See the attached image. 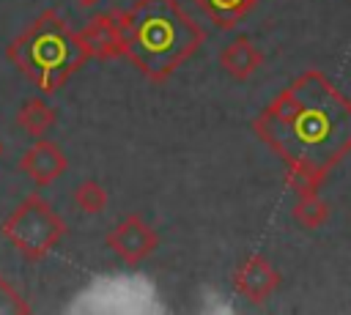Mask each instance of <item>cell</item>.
Masks as SVG:
<instances>
[{
	"mask_svg": "<svg viewBox=\"0 0 351 315\" xmlns=\"http://www.w3.org/2000/svg\"><path fill=\"white\" fill-rule=\"evenodd\" d=\"M5 55L44 93L60 90L88 60L77 30H71L58 11H41L38 19L5 47Z\"/></svg>",
	"mask_w": 351,
	"mask_h": 315,
	"instance_id": "cell-3",
	"label": "cell"
},
{
	"mask_svg": "<svg viewBox=\"0 0 351 315\" xmlns=\"http://www.w3.org/2000/svg\"><path fill=\"white\" fill-rule=\"evenodd\" d=\"M55 121H58V112L44 99H25L16 110V126L30 137H44L55 126Z\"/></svg>",
	"mask_w": 351,
	"mask_h": 315,
	"instance_id": "cell-10",
	"label": "cell"
},
{
	"mask_svg": "<svg viewBox=\"0 0 351 315\" xmlns=\"http://www.w3.org/2000/svg\"><path fill=\"white\" fill-rule=\"evenodd\" d=\"M0 156H3V142H0Z\"/></svg>",
	"mask_w": 351,
	"mask_h": 315,
	"instance_id": "cell-17",
	"label": "cell"
},
{
	"mask_svg": "<svg viewBox=\"0 0 351 315\" xmlns=\"http://www.w3.org/2000/svg\"><path fill=\"white\" fill-rule=\"evenodd\" d=\"M261 63H263V52H261V49L255 47V41L247 38V36H236V38L219 52V68H222L228 77H233L236 82L250 79V77L261 68Z\"/></svg>",
	"mask_w": 351,
	"mask_h": 315,
	"instance_id": "cell-9",
	"label": "cell"
},
{
	"mask_svg": "<svg viewBox=\"0 0 351 315\" xmlns=\"http://www.w3.org/2000/svg\"><path fill=\"white\" fill-rule=\"evenodd\" d=\"M0 233L22 257L44 260L66 236V222L44 197L30 194L3 219Z\"/></svg>",
	"mask_w": 351,
	"mask_h": 315,
	"instance_id": "cell-4",
	"label": "cell"
},
{
	"mask_svg": "<svg viewBox=\"0 0 351 315\" xmlns=\"http://www.w3.org/2000/svg\"><path fill=\"white\" fill-rule=\"evenodd\" d=\"M252 131L285 167L326 178L351 153V99L310 68L271 99Z\"/></svg>",
	"mask_w": 351,
	"mask_h": 315,
	"instance_id": "cell-1",
	"label": "cell"
},
{
	"mask_svg": "<svg viewBox=\"0 0 351 315\" xmlns=\"http://www.w3.org/2000/svg\"><path fill=\"white\" fill-rule=\"evenodd\" d=\"M195 3L217 27H225V30L236 27L258 5V0H195Z\"/></svg>",
	"mask_w": 351,
	"mask_h": 315,
	"instance_id": "cell-11",
	"label": "cell"
},
{
	"mask_svg": "<svg viewBox=\"0 0 351 315\" xmlns=\"http://www.w3.org/2000/svg\"><path fill=\"white\" fill-rule=\"evenodd\" d=\"M123 30V58L151 82L176 74L206 41L203 27L178 0H134L118 11Z\"/></svg>",
	"mask_w": 351,
	"mask_h": 315,
	"instance_id": "cell-2",
	"label": "cell"
},
{
	"mask_svg": "<svg viewBox=\"0 0 351 315\" xmlns=\"http://www.w3.org/2000/svg\"><path fill=\"white\" fill-rule=\"evenodd\" d=\"M277 288H280V271L263 255H250L233 274V290L250 304L269 301Z\"/></svg>",
	"mask_w": 351,
	"mask_h": 315,
	"instance_id": "cell-7",
	"label": "cell"
},
{
	"mask_svg": "<svg viewBox=\"0 0 351 315\" xmlns=\"http://www.w3.org/2000/svg\"><path fill=\"white\" fill-rule=\"evenodd\" d=\"M104 244L110 252H115L118 260H123L126 266H137L156 252L159 236L140 214H129L107 233Z\"/></svg>",
	"mask_w": 351,
	"mask_h": 315,
	"instance_id": "cell-5",
	"label": "cell"
},
{
	"mask_svg": "<svg viewBox=\"0 0 351 315\" xmlns=\"http://www.w3.org/2000/svg\"><path fill=\"white\" fill-rule=\"evenodd\" d=\"M16 312L22 315L30 312V304L5 277H0V315H16Z\"/></svg>",
	"mask_w": 351,
	"mask_h": 315,
	"instance_id": "cell-14",
	"label": "cell"
},
{
	"mask_svg": "<svg viewBox=\"0 0 351 315\" xmlns=\"http://www.w3.org/2000/svg\"><path fill=\"white\" fill-rule=\"evenodd\" d=\"M69 167V159L66 153L52 142V140H44V137H36V142L22 153L19 159V170L36 184V186H49L55 184Z\"/></svg>",
	"mask_w": 351,
	"mask_h": 315,
	"instance_id": "cell-8",
	"label": "cell"
},
{
	"mask_svg": "<svg viewBox=\"0 0 351 315\" xmlns=\"http://www.w3.org/2000/svg\"><path fill=\"white\" fill-rule=\"evenodd\" d=\"M74 3H77V5H85V8H90V5H96L99 0H74Z\"/></svg>",
	"mask_w": 351,
	"mask_h": 315,
	"instance_id": "cell-16",
	"label": "cell"
},
{
	"mask_svg": "<svg viewBox=\"0 0 351 315\" xmlns=\"http://www.w3.org/2000/svg\"><path fill=\"white\" fill-rule=\"evenodd\" d=\"M293 222L304 230H318L329 222V203L318 194V192H307V194H296V203L291 208Z\"/></svg>",
	"mask_w": 351,
	"mask_h": 315,
	"instance_id": "cell-12",
	"label": "cell"
},
{
	"mask_svg": "<svg viewBox=\"0 0 351 315\" xmlns=\"http://www.w3.org/2000/svg\"><path fill=\"white\" fill-rule=\"evenodd\" d=\"M80 47L85 49L88 60H112L123 58V30H121V16L118 11L112 14H99L93 16L82 30H77Z\"/></svg>",
	"mask_w": 351,
	"mask_h": 315,
	"instance_id": "cell-6",
	"label": "cell"
},
{
	"mask_svg": "<svg viewBox=\"0 0 351 315\" xmlns=\"http://www.w3.org/2000/svg\"><path fill=\"white\" fill-rule=\"evenodd\" d=\"M321 184H324L321 175H313V173H307V170H291V167H285V186L293 189L296 194L321 192Z\"/></svg>",
	"mask_w": 351,
	"mask_h": 315,
	"instance_id": "cell-15",
	"label": "cell"
},
{
	"mask_svg": "<svg viewBox=\"0 0 351 315\" xmlns=\"http://www.w3.org/2000/svg\"><path fill=\"white\" fill-rule=\"evenodd\" d=\"M74 205L82 211V214H101L107 208V192L99 181H82L77 189H74Z\"/></svg>",
	"mask_w": 351,
	"mask_h": 315,
	"instance_id": "cell-13",
	"label": "cell"
}]
</instances>
